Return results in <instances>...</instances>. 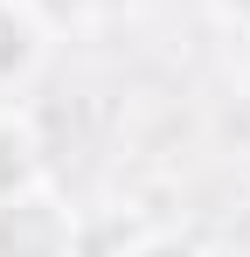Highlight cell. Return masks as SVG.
I'll list each match as a JSON object with an SVG mask.
<instances>
[{
	"label": "cell",
	"mask_w": 250,
	"mask_h": 257,
	"mask_svg": "<svg viewBox=\"0 0 250 257\" xmlns=\"http://www.w3.org/2000/svg\"><path fill=\"white\" fill-rule=\"evenodd\" d=\"M70 250V222L49 195H0V257H63Z\"/></svg>",
	"instance_id": "cell-1"
},
{
	"label": "cell",
	"mask_w": 250,
	"mask_h": 257,
	"mask_svg": "<svg viewBox=\"0 0 250 257\" xmlns=\"http://www.w3.org/2000/svg\"><path fill=\"white\" fill-rule=\"evenodd\" d=\"M28 63H35V21H28L14 0H0V84L21 77Z\"/></svg>",
	"instance_id": "cell-2"
},
{
	"label": "cell",
	"mask_w": 250,
	"mask_h": 257,
	"mask_svg": "<svg viewBox=\"0 0 250 257\" xmlns=\"http://www.w3.org/2000/svg\"><path fill=\"white\" fill-rule=\"evenodd\" d=\"M21 181H28V132L0 118V195H14Z\"/></svg>",
	"instance_id": "cell-3"
},
{
	"label": "cell",
	"mask_w": 250,
	"mask_h": 257,
	"mask_svg": "<svg viewBox=\"0 0 250 257\" xmlns=\"http://www.w3.org/2000/svg\"><path fill=\"white\" fill-rule=\"evenodd\" d=\"M132 257H202V250H188V243H174V236H153V243H139Z\"/></svg>",
	"instance_id": "cell-4"
}]
</instances>
